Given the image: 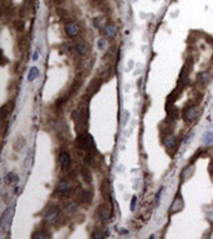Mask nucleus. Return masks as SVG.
<instances>
[{
    "instance_id": "nucleus-28",
    "label": "nucleus",
    "mask_w": 213,
    "mask_h": 239,
    "mask_svg": "<svg viewBox=\"0 0 213 239\" xmlns=\"http://www.w3.org/2000/svg\"><path fill=\"white\" fill-rule=\"evenodd\" d=\"M135 204H136V197L132 198V203H131V209H135Z\"/></svg>"
},
{
    "instance_id": "nucleus-22",
    "label": "nucleus",
    "mask_w": 213,
    "mask_h": 239,
    "mask_svg": "<svg viewBox=\"0 0 213 239\" xmlns=\"http://www.w3.org/2000/svg\"><path fill=\"white\" fill-rule=\"evenodd\" d=\"M198 78H199L201 82L206 84V82H208V80H209V75H208V72H202V74L198 76Z\"/></svg>"
},
{
    "instance_id": "nucleus-27",
    "label": "nucleus",
    "mask_w": 213,
    "mask_h": 239,
    "mask_svg": "<svg viewBox=\"0 0 213 239\" xmlns=\"http://www.w3.org/2000/svg\"><path fill=\"white\" fill-rule=\"evenodd\" d=\"M65 101H66L65 98H60V100H59V101H57V104H56V106H57V107H61V106H63V105L65 104Z\"/></svg>"
},
{
    "instance_id": "nucleus-31",
    "label": "nucleus",
    "mask_w": 213,
    "mask_h": 239,
    "mask_svg": "<svg viewBox=\"0 0 213 239\" xmlns=\"http://www.w3.org/2000/svg\"><path fill=\"white\" fill-rule=\"evenodd\" d=\"M211 178H212V181H213V171L211 172Z\"/></svg>"
},
{
    "instance_id": "nucleus-12",
    "label": "nucleus",
    "mask_w": 213,
    "mask_h": 239,
    "mask_svg": "<svg viewBox=\"0 0 213 239\" xmlns=\"http://www.w3.org/2000/svg\"><path fill=\"white\" fill-rule=\"evenodd\" d=\"M13 108H14V102H8L5 104L3 107H2V113H3V120L5 121L8 115H10L11 112H13Z\"/></svg>"
},
{
    "instance_id": "nucleus-10",
    "label": "nucleus",
    "mask_w": 213,
    "mask_h": 239,
    "mask_svg": "<svg viewBox=\"0 0 213 239\" xmlns=\"http://www.w3.org/2000/svg\"><path fill=\"white\" fill-rule=\"evenodd\" d=\"M183 208V201L181 199V197H177L174 201H173V203H172V206H171V214H174V213H177V212H180L181 209Z\"/></svg>"
},
{
    "instance_id": "nucleus-3",
    "label": "nucleus",
    "mask_w": 213,
    "mask_h": 239,
    "mask_svg": "<svg viewBox=\"0 0 213 239\" xmlns=\"http://www.w3.org/2000/svg\"><path fill=\"white\" fill-rule=\"evenodd\" d=\"M59 217H60V209H59L57 207H52V208H50L49 211L45 213L44 219L47 223L54 224V223H56L59 221Z\"/></svg>"
},
{
    "instance_id": "nucleus-4",
    "label": "nucleus",
    "mask_w": 213,
    "mask_h": 239,
    "mask_svg": "<svg viewBox=\"0 0 213 239\" xmlns=\"http://www.w3.org/2000/svg\"><path fill=\"white\" fill-rule=\"evenodd\" d=\"M199 108L197 106H189L183 111V118L186 121H194L199 116Z\"/></svg>"
},
{
    "instance_id": "nucleus-11",
    "label": "nucleus",
    "mask_w": 213,
    "mask_h": 239,
    "mask_svg": "<svg viewBox=\"0 0 213 239\" xmlns=\"http://www.w3.org/2000/svg\"><path fill=\"white\" fill-rule=\"evenodd\" d=\"M89 50H90V46H89L87 42H85V41L77 42V45H76V51H77L79 55L84 56V55H86V54L89 52Z\"/></svg>"
},
{
    "instance_id": "nucleus-30",
    "label": "nucleus",
    "mask_w": 213,
    "mask_h": 239,
    "mask_svg": "<svg viewBox=\"0 0 213 239\" xmlns=\"http://www.w3.org/2000/svg\"><path fill=\"white\" fill-rule=\"evenodd\" d=\"M36 59H38V51L34 54V60H36Z\"/></svg>"
},
{
    "instance_id": "nucleus-15",
    "label": "nucleus",
    "mask_w": 213,
    "mask_h": 239,
    "mask_svg": "<svg viewBox=\"0 0 213 239\" xmlns=\"http://www.w3.org/2000/svg\"><path fill=\"white\" fill-rule=\"evenodd\" d=\"M100 85H101V82H99V80L97 78H95V80H92V82L89 85V94L91 92V95H93L96 91L100 88Z\"/></svg>"
},
{
    "instance_id": "nucleus-16",
    "label": "nucleus",
    "mask_w": 213,
    "mask_h": 239,
    "mask_svg": "<svg viewBox=\"0 0 213 239\" xmlns=\"http://www.w3.org/2000/svg\"><path fill=\"white\" fill-rule=\"evenodd\" d=\"M81 176H82V178L85 179V182H87V183H90V182L92 181V176H91L90 169H87L85 167L81 168Z\"/></svg>"
},
{
    "instance_id": "nucleus-6",
    "label": "nucleus",
    "mask_w": 213,
    "mask_h": 239,
    "mask_svg": "<svg viewBox=\"0 0 213 239\" xmlns=\"http://www.w3.org/2000/svg\"><path fill=\"white\" fill-rule=\"evenodd\" d=\"M70 189H71L70 182L69 181H65V179L60 181L57 183V186H56V193H59V194H61V196L67 194V193L70 192Z\"/></svg>"
},
{
    "instance_id": "nucleus-2",
    "label": "nucleus",
    "mask_w": 213,
    "mask_h": 239,
    "mask_svg": "<svg viewBox=\"0 0 213 239\" xmlns=\"http://www.w3.org/2000/svg\"><path fill=\"white\" fill-rule=\"evenodd\" d=\"M76 144L80 150H84L87 152H95V142L92 140V136L89 133H79L77 140H76Z\"/></svg>"
},
{
    "instance_id": "nucleus-18",
    "label": "nucleus",
    "mask_w": 213,
    "mask_h": 239,
    "mask_svg": "<svg viewBox=\"0 0 213 239\" xmlns=\"http://www.w3.org/2000/svg\"><path fill=\"white\" fill-rule=\"evenodd\" d=\"M101 188H102V194H103V197H105L106 199H110V184H109V182H105Z\"/></svg>"
},
{
    "instance_id": "nucleus-25",
    "label": "nucleus",
    "mask_w": 213,
    "mask_h": 239,
    "mask_svg": "<svg viewBox=\"0 0 213 239\" xmlns=\"http://www.w3.org/2000/svg\"><path fill=\"white\" fill-rule=\"evenodd\" d=\"M106 234H103L102 232H100V231H96V232H95L93 234H92V238L93 239H97V238H103Z\"/></svg>"
},
{
    "instance_id": "nucleus-9",
    "label": "nucleus",
    "mask_w": 213,
    "mask_h": 239,
    "mask_svg": "<svg viewBox=\"0 0 213 239\" xmlns=\"http://www.w3.org/2000/svg\"><path fill=\"white\" fill-rule=\"evenodd\" d=\"M59 162H60L63 168H67L71 164V157L67 152H61L60 156H59Z\"/></svg>"
},
{
    "instance_id": "nucleus-26",
    "label": "nucleus",
    "mask_w": 213,
    "mask_h": 239,
    "mask_svg": "<svg viewBox=\"0 0 213 239\" xmlns=\"http://www.w3.org/2000/svg\"><path fill=\"white\" fill-rule=\"evenodd\" d=\"M212 138H213V133H212V132H207V133L205 134V141H206L207 143H209V142L212 141Z\"/></svg>"
},
{
    "instance_id": "nucleus-19",
    "label": "nucleus",
    "mask_w": 213,
    "mask_h": 239,
    "mask_svg": "<svg viewBox=\"0 0 213 239\" xmlns=\"http://www.w3.org/2000/svg\"><path fill=\"white\" fill-rule=\"evenodd\" d=\"M38 75H39V70L36 69V67H31V69H30V72H29V75H28L29 81H34V80L38 77Z\"/></svg>"
},
{
    "instance_id": "nucleus-29",
    "label": "nucleus",
    "mask_w": 213,
    "mask_h": 239,
    "mask_svg": "<svg viewBox=\"0 0 213 239\" xmlns=\"http://www.w3.org/2000/svg\"><path fill=\"white\" fill-rule=\"evenodd\" d=\"M103 46H105V44H103V41L101 40V41H99V48H101V49H103Z\"/></svg>"
},
{
    "instance_id": "nucleus-23",
    "label": "nucleus",
    "mask_w": 213,
    "mask_h": 239,
    "mask_svg": "<svg viewBox=\"0 0 213 239\" xmlns=\"http://www.w3.org/2000/svg\"><path fill=\"white\" fill-rule=\"evenodd\" d=\"M46 238H47V234L42 232H35L32 234V239H46Z\"/></svg>"
},
{
    "instance_id": "nucleus-8",
    "label": "nucleus",
    "mask_w": 213,
    "mask_h": 239,
    "mask_svg": "<svg viewBox=\"0 0 213 239\" xmlns=\"http://www.w3.org/2000/svg\"><path fill=\"white\" fill-rule=\"evenodd\" d=\"M103 35L107 38V39H115L116 35H117V28L113 26V25H106L102 30Z\"/></svg>"
},
{
    "instance_id": "nucleus-21",
    "label": "nucleus",
    "mask_w": 213,
    "mask_h": 239,
    "mask_svg": "<svg viewBox=\"0 0 213 239\" xmlns=\"http://www.w3.org/2000/svg\"><path fill=\"white\" fill-rule=\"evenodd\" d=\"M81 82H82V80H81V77L80 78H76L75 80V82L73 84V86H71V95H74L76 91H77V88L81 86Z\"/></svg>"
},
{
    "instance_id": "nucleus-13",
    "label": "nucleus",
    "mask_w": 213,
    "mask_h": 239,
    "mask_svg": "<svg viewBox=\"0 0 213 239\" xmlns=\"http://www.w3.org/2000/svg\"><path fill=\"white\" fill-rule=\"evenodd\" d=\"M164 144H166V147H167L168 150H172V148H174L176 144H177V138L174 137L173 134H168L167 137L164 138Z\"/></svg>"
},
{
    "instance_id": "nucleus-7",
    "label": "nucleus",
    "mask_w": 213,
    "mask_h": 239,
    "mask_svg": "<svg viewBox=\"0 0 213 239\" xmlns=\"http://www.w3.org/2000/svg\"><path fill=\"white\" fill-rule=\"evenodd\" d=\"M65 30H66V34L70 38H75L79 34V31H80V28H79V25L76 24V22L71 21V22H67V24L65 25Z\"/></svg>"
},
{
    "instance_id": "nucleus-20",
    "label": "nucleus",
    "mask_w": 213,
    "mask_h": 239,
    "mask_svg": "<svg viewBox=\"0 0 213 239\" xmlns=\"http://www.w3.org/2000/svg\"><path fill=\"white\" fill-rule=\"evenodd\" d=\"M192 173H193V166H188V167H186L184 171H183L182 178H183V179H187L189 176H192Z\"/></svg>"
},
{
    "instance_id": "nucleus-24",
    "label": "nucleus",
    "mask_w": 213,
    "mask_h": 239,
    "mask_svg": "<svg viewBox=\"0 0 213 239\" xmlns=\"http://www.w3.org/2000/svg\"><path fill=\"white\" fill-rule=\"evenodd\" d=\"M16 179H18V177H16L15 173H9L6 176V183H13V182H15Z\"/></svg>"
},
{
    "instance_id": "nucleus-14",
    "label": "nucleus",
    "mask_w": 213,
    "mask_h": 239,
    "mask_svg": "<svg viewBox=\"0 0 213 239\" xmlns=\"http://www.w3.org/2000/svg\"><path fill=\"white\" fill-rule=\"evenodd\" d=\"M97 161H99V159L95 157V152H90V153L86 156V163H87L90 167H96V166H97Z\"/></svg>"
},
{
    "instance_id": "nucleus-1",
    "label": "nucleus",
    "mask_w": 213,
    "mask_h": 239,
    "mask_svg": "<svg viewBox=\"0 0 213 239\" xmlns=\"http://www.w3.org/2000/svg\"><path fill=\"white\" fill-rule=\"evenodd\" d=\"M74 120H75L77 132L79 133H85L86 128H87V107L86 106H80L74 113Z\"/></svg>"
},
{
    "instance_id": "nucleus-17",
    "label": "nucleus",
    "mask_w": 213,
    "mask_h": 239,
    "mask_svg": "<svg viewBox=\"0 0 213 239\" xmlns=\"http://www.w3.org/2000/svg\"><path fill=\"white\" fill-rule=\"evenodd\" d=\"M76 208H77V206H76V203L74 201H69L65 204V209H66L67 213H74L76 211Z\"/></svg>"
},
{
    "instance_id": "nucleus-5",
    "label": "nucleus",
    "mask_w": 213,
    "mask_h": 239,
    "mask_svg": "<svg viewBox=\"0 0 213 239\" xmlns=\"http://www.w3.org/2000/svg\"><path fill=\"white\" fill-rule=\"evenodd\" d=\"M99 217L102 223H106L111 217V208L109 204H102L99 207Z\"/></svg>"
}]
</instances>
